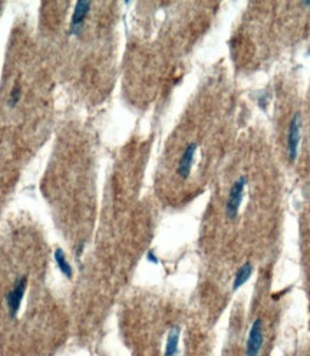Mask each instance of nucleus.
<instances>
[{"mask_svg": "<svg viewBox=\"0 0 310 356\" xmlns=\"http://www.w3.org/2000/svg\"><path fill=\"white\" fill-rule=\"evenodd\" d=\"M246 184H247V177L246 175H240L234 183H232L227 201H226V216L227 219L234 220L240 211V206L244 197V190H246Z\"/></svg>", "mask_w": 310, "mask_h": 356, "instance_id": "obj_1", "label": "nucleus"}, {"mask_svg": "<svg viewBox=\"0 0 310 356\" xmlns=\"http://www.w3.org/2000/svg\"><path fill=\"white\" fill-rule=\"evenodd\" d=\"M264 343V328H263V320L256 319L253 322L249 336H247V343H246V356H258Z\"/></svg>", "mask_w": 310, "mask_h": 356, "instance_id": "obj_2", "label": "nucleus"}, {"mask_svg": "<svg viewBox=\"0 0 310 356\" xmlns=\"http://www.w3.org/2000/svg\"><path fill=\"white\" fill-rule=\"evenodd\" d=\"M300 130H302V116L300 113H294L289 122V130H287V157L290 161H294L297 157Z\"/></svg>", "mask_w": 310, "mask_h": 356, "instance_id": "obj_3", "label": "nucleus"}, {"mask_svg": "<svg viewBox=\"0 0 310 356\" xmlns=\"http://www.w3.org/2000/svg\"><path fill=\"white\" fill-rule=\"evenodd\" d=\"M26 287H27V277L23 276V277H20V279L16 280L13 289L6 296V303H7L9 313H10L12 318H15L18 315V312H19L22 299H23L25 292H26Z\"/></svg>", "mask_w": 310, "mask_h": 356, "instance_id": "obj_4", "label": "nucleus"}, {"mask_svg": "<svg viewBox=\"0 0 310 356\" xmlns=\"http://www.w3.org/2000/svg\"><path fill=\"white\" fill-rule=\"evenodd\" d=\"M197 142H191L185 147V150L182 152L178 165H177V174L178 177H181L182 180L188 178L191 174V168H193L194 158H195V151H197Z\"/></svg>", "mask_w": 310, "mask_h": 356, "instance_id": "obj_5", "label": "nucleus"}, {"mask_svg": "<svg viewBox=\"0 0 310 356\" xmlns=\"http://www.w3.org/2000/svg\"><path fill=\"white\" fill-rule=\"evenodd\" d=\"M91 9V3L89 1H78L75 4V10L72 15V20H71V32L72 33H78L83 20L86 19L88 13Z\"/></svg>", "mask_w": 310, "mask_h": 356, "instance_id": "obj_6", "label": "nucleus"}, {"mask_svg": "<svg viewBox=\"0 0 310 356\" xmlns=\"http://www.w3.org/2000/svg\"><path fill=\"white\" fill-rule=\"evenodd\" d=\"M253 272H254V267H253L252 263H244L235 273L234 276V281H232V290H237L240 289L243 284H246L247 280L252 277Z\"/></svg>", "mask_w": 310, "mask_h": 356, "instance_id": "obj_7", "label": "nucleus"}, {"mask_svg": "<svg viewBox=\"0 0 310 356\" xmlns=\"http://www.w3.org/2000/svg\"><path fill=\"white\" fill-rule=\"evenodd\" d=\"M178 343H180V328L174 326L167 337L164 356H178Z\"/></svg>", "mask_w": 310, "mask_h": 356, "instance_id": "obj_8", "label": "nucleus"}, {"mask_svg": "<svg viewBox=\"0 0 310 356\" xmlns=\"http://www.w3.org/2000/svg\"><path fill=\"white\" fill-rule=\"evenodd\" d=\"M53 259H55V263L58 264L59 270H60L66 277L71 279L72 274H74V272H72L71 264H69L68 260H66V256H65V253H63L62 248H56V250H55V253H53Z\"/></svg>", "mask_w": 310, "mask_h": 356, "instance_id": "obj_9", "label": "nucleus"}, {"mask_svg": "<svg viewBox=\"0 0 310 356\" xmlns=\"http://www.w3.org/2000/svg\"><path fill=\"white\" fill-rule=\"evenodd\" d=\"M20 99V86L19 85H15L12 92H10V98H9V104L10 107H15Z\"/></svg>", "mask_w": 310, "mask_h": 356, "instance_id": "obj_10", "label": "nucleus"}, {"mask_svg": "<svg viewBox=\"0 0 310 356\" xmlns=\"http://www.w3.org/2000/svg\"><path fill=\"white\" fill-rule=\"evenodd\" d=\"M147 259H148V262L158 263V259L155 257V254H154V253H153V251H150V253H148V256H147Z\"/></svg>", "mask_w": 310, "mask_h": 356, "instance_id": "obj_11", "label": "nucleus"}]
</instances>
